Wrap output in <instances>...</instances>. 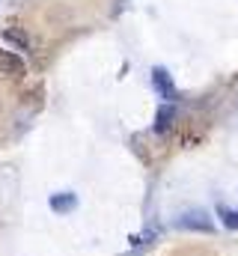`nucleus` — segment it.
I'll return each instance as SVG.
<instances>
[{
	"instance_id": "nucleus-1",
	"label": "nucleus",
	"mask_w": 238,
	"mask_h": 256,
	"mask_svg": "<svg viewBox=\"0 0 238 256\" xmlns=\"http://www.w3.org/2000/svg\"><path fill=\"white\" fill-rule=\"evenodd\" d=\"M178 226L182 230H194V232H212V218L206 214V212H184L182 218H178Z\"/></svg>"
},
{
	"instance_id": "nucleus-2",
	"label": "nucleus",
	"mask_w": 238,
	"mask_h": 256,
	"mask_svg": "<svg viewBox=\"0 0 238 256\" xmlns=\"http://www.w3.org/2000/svg\"><path fill=\"white\" fill-rule=\"evenodd\" d=\"M0 72L12 74V78H21V74H27V66H24V60L15 51H3L0 48Z\"/></svg>"
},
{
	"instance_id": "nucleus-3",
	"label": "nucleus",
	"mask_w": 238,
	"mask_h": 256,
	"mask_svg": "<svg viewBox=\"0 0 238 256\" xmlns=\"http://www.w3.org/2000/svg\"><path fill=\"white\" fill-rule=\"evenodd\" d=\"M74 206H78V196H74V194H68V191L54 194V196H51V208H54L57 214H66V212H72Z\"/></svg>"
},
{
	"instance_id": "nucleus-4",
	"label": "nucleus",
	"mask_w": 238,
	"mask_h": 256,
	"mask_svg": "<svg viewBox=\"0 0 238 256\" xmlns=\"http://www.w3.org/2000/svg\"><path fill=\"white\" fill-rule=\"evenodd\" d=\"M155 86L164 92V98H173V96H176V90H173V80H170V74H167L164 68H155Z\"/></svg>"
},
{
	"instance_id": "nucleus-5",
	"label": "nucleus",
	"mask_w": 238,
	"mask_h": 256,
	"mask_svg": "<svg viewBox=\"0 0 238 256\" xmlns=\"http://www.w3.org/2000/svg\"><path fill=\"white\" fill-rule=\"evenodd\" d=\"M218 214H220V220H224V226H226V230H238V212L218 208Z\"/></svg>"
},
{
	"instance_id": "nucleus-6",
	"label": "nucleus",
	"mask_w": 238,
	"mask_h": 256,
	"mask_svg": "<svg viewBox=\"0 0 238 256\" xmlns=\"http://www.w3.org/2000/svg\"><path fill=\"white\" fill-rule=\"evenodd\" d=\"M3 39H9V42H15V45H18L21 51H24V48L30 45V42H27V36H24L21 30H6V33H3Z\"/></svg>"
},
{
	"instance_id": "nucleus-7",
	"label": "nucleus",
	"mask_w": 238,
	"mask_h": 256,
	"mask_svg": "<svg viewBox=\"0 0 238 256\" xmlns=\"http://www.w3.org/2000/svg\"><path fill=\"white\" fill-rule=\"evenodd\" d=\"M170 120H173V108H161L158 110V131H164L170 126Z\"/></svg>"
},
{
	"instance_id": "nucleus-8",
	"label": "nucleus",
	"mask_w": 238,
	"mask_h": 256,
	"mask_svg": "<svg viewBox=\"0 0 238 256\" xmlns=\"http://www.w3.org/2000/svg\"><path fill=\"white\" fill-rule=\"evenodd\" d=\"M0 114H3V104H0Z\"/></svg>"
}]
</instances>
